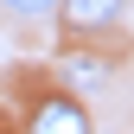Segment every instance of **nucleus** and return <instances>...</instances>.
Listing matches in <instances>:
<instances>
[{"label": "nucleus", "mask_w": 134, "mask_h": 134, "mask_svg": "<svg viewBox=\"0 0 134 134\" xmlns=\"http://www.w3.org/2000/svg\"><path fill=\"white\" fill-rule=\"evenodd\" d=\"M32 134H96V128H90V109L77 96H45L32 109Z\"/></svg>", "instance_id": "nucleus-1"}, {"label": "nucleus", "mask_w": 134, "mask_h": 134, "mask_svg": "<svg viewBox=\"0 0 134 134\" xmlns=\"http://www.w3.org/2000/svg\"><path fill=\"white\" fill-rule=\"evenodd\" d=\"M121 7L128 0H58V19H64V32H102V26H115L121 19Z\"/></svg>", "instance_id": "nucleus-2"}, {"label": "nucleus", "mask_w": 134, "mask_h": 134, "mask_svg": "<svg viewBox=\"0 0 134 134\" xmlns=\"http://www.w3.org/2000/svg\"><path fill=\"white\" fill-rule=\"evenodd\" d=\"M0 7L13 19H45V13H58V0H0Z\"/></svg>", "instance_id": "nucleus-3"}]
</instances>
